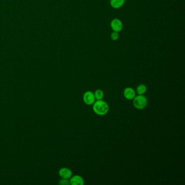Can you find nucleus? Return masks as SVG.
<instances>
[{"label":"nucleus","mask_w":185,"mask_h":185,"mask_svg":"<svg viewBox=\"0 0 185 185\" xmlns=\"http://www.w3.org/2000/svg\"><path fill=\"white\" fill-rule=\"evenodd\" d=\"M93 110L95 114L100 116H103L108 113L109 106L106 102L103 100H98L93 104Z\"/></svg>","instance_id":"f257e3e1"},{"label":"nucleus","mask_w":185,"mask_h":185,"mask_svg":"<svg viewBox=\"0 0 185 185\" xmlns=\"http://www.w3.org/2000/svg\"><path fill=\"white\" fill-rule=\"evenodd\" d=\"M148 104V100L146 96L138 95V96H135L133 100V104L135 108L138 110H142L145 109Z\"/></svg>","instance_id":"f03ea898"},{"label":"nucleus","mask_w":185,"mask_h":185,"mask_svg":"<svg viewBox=\"0 0 185 185\" xmlns=\"http://www.w3.org/2000/svg\"><path fill=\"white\" fill-rule=\"evenodd\" d=\"M83 101L88 105H93L96 101L94 93L90 91L85 92L83 95Z\"/></svg>","instance_id":"7ed1b4c3"},{"label":"nucleus","mask_w":185,"mask_h":185,"mask_svg":"<svg viewBox=\"0 0 185 185\" xmlns=\"http://www.w3.org/2000/svg\"><path fill=\"white\" fill-rule=\"evenodd\" d=\"M111 27L114 32H120L123 29V23L118 18H114L111 22Z\"/></svg>","instance_id":"20e7f679"},{"label":"nucleus","mask_w":185,"mask_h":185,"mask_svg":"<svg viewBox=\"0 0 185 185\" xmlns=\"http://www.w3.org/2000/svg\"><path fill=\"white\" fill-rule=\"evenodd\" d=\"M59 175L62 179H69L72 176V172L68 168H62L59 170Z\"/></svg>","instance_id":"39448f33"},{"label":"nucleus","mask_w":185,"mask_h":185,"mask_svg":"<svg viewBox=\"0 0 185 185\" xmlns=\"http://www.w3.org/2000/svg\"><path fill=\"white\" fill-rule=\"evenodd\" d=\"M123 95H124V97L126 98V100H134V98L135 97L136 92L132 88L129 87L124 89Z\"/></svg>","instance_id":"423d86ee"},{"label":"nucleus","mask_w":185,"mask_h":185,"mask_svg":"<svg viewBox=\"0 0 185 185\" xmlns=\"http://www.w3.org/2000/svg\"><path fill=\"white\" fill-rule=\"evenodd\" d=\"M70 184L72 185H83L84 184V180L83 178L80 175H74L72 176L69 180Z\"/></svg>","instance_id":"0eeeda50"},{"label":"nucleus","mask_w":185,"mask_h":185,"mask_svg":"<svg viewBox=\"0 0 185 185\" xmlns=\"http://www.w3.org/2000/svg\"><path fill=\"white\" fill-rule=\"evenodd\" d=\"M125 0H110V4L112 8L118 9L123 6Z\"/></svg>","instance_id":"6e6552de"},{"label":"nucleus","mask_w":185,"mask_h":185,"mask_svg":"<svg viewBox=\"0 0 185 185\" xmlns=\"http://www.w3.org/2000/svg\"><path fill=\"white\" fill-rule=\"evenodd\" d=\"M146 89L147 88L145 84H140L136 88L137 93L140 95H142L146 92Z\"/></svg>","instance_id":"1a4fd4ad"},{"label":"nucleus","mask_w":185,"mask_h":185,"mask_svg":"<svg viewBox=\"0 0 185 185\" xmlns=\"http://www.w3.org/2000/svg\"><path fill=\"white\" fill-rule=\"evenodd\" d=\"M94 95H95V99L97 100H103V98L104 97V92L101 90L98 89L95 92Z\"/></svg>","instance_id":"9d476101"},{"label":"nucleus","mask_w":185,"mask_h":185,"mask_svg":"<svg viewBox=\"0 0 185 185\" xmlns=\"http://www.w3.org/2000/svg\"><path fill=\"white\" fill-rule=\"evenodd\" d=\"M111 38L112 40L116 41L118 40L119 38V34L118 32H113L111 34Z\"/></svg>","instance_id":"9b49d317"},{"label":"nucleus","mask_w":185,"mask_h":185,"mask_svg":"<svg viewBox=\"0 0 185 185\" xmlns=\"http://www.w3.org/2000/svg\"><path fill=\"white\" fill-rule=\"evenodd\" d=\"M59 183L61 185H69L70 184V182L69 179H62L59 181Z\"/></svg>","instance_id":"f8f14e48"}]
</instances>
